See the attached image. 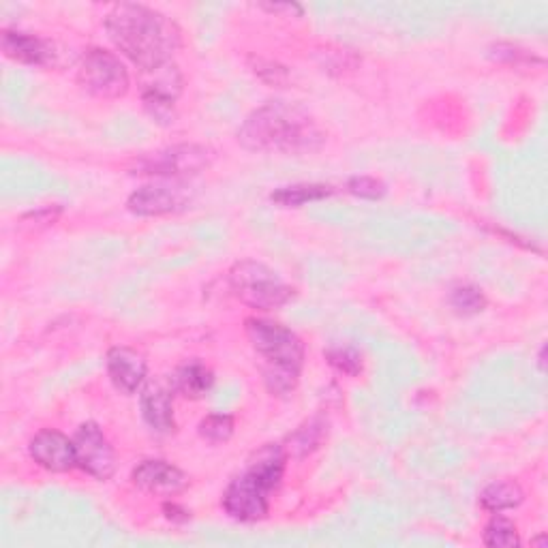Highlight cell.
I'll return each mask as SVG.
<instances>
[{
  "label": "cell",
  "mask_w": 548,
  "mask_h": 548,
  "mask_svg": "<svg viewBox=\"0 0 548 548\" xmlns=\"http://www.w3.org/2000/svg\"><path fill=\"white\" fill-rule=\"evenodd\" d=\"M326 439H328V418L313 416L287 437L285 452L296 456V459H304L307 454L322 448Z\"/></svg>",
  "instance_id": "16"
},
{
  "label": "cell",
  "mask_w": 548,
  "mask_h": 548,
  "mask_svg": "<svg viewBox=\"0 0 548 548\" xmlns=\"http://www.w3.org/2000/svg\"><path fill=\"white\" fill-rule=\"evenodd\" d=\"M253 349L264 360L262 375L272 397H289L298 384L304 367V345L294 330L272 319L249 317L245 322Z\"/></svg>",
  "instance_id": "3"
},
{
  "label": "cell",
  "mask_w": 548,
  "mask_h": 548,
  "mask_svg": "<svg viewBox=\"0 0 548 548\" xmlns=\"http://www.w3.org/2000/svg\"><path fill=\"white\" fill-rule=\"evenodd\" d=\"M486 304H489V300H486L484 292L476 285H459L454 287L450 294V307L454 309V313H459L463 317L482 313L486 309Z\"/></svg>",
  "instance_id": "20"
},
{
  "label": "cell",
  "mask_w": 548,
  "mask_h": 548,
  "mask_svg": "<svg viewBox=\"0 0 548 548\" xmlns=\"http://www.w3.org/2000/svg\"><path fill=\"white\" fill-rule=\"evenodd\" d=\"M230 289L242 304L257 311L281 309L296 294L294 287L279 277V272L255 260L238 262L230 270Z\"/></svg>",
  "instance_id": "5"
},
{
  "label": "cell",
  "mask_w": 548,
  "mask_h": 548,
  "mask_svg": "<svg viewBox=\"0 0 548 548\" xmlns=\"http://www.w3.org/2000/svg\"><path fill=\"white\" fill-rule=\"evenodd\" d=\"M189 204V191L180 182H152L133 191L127 200L135 217H163Z\"/></svg>",
  "instance_id": "9"
},
{
  "label": "cell",
  "mask_w": 548,
  "mask_h": 548,
  "mask_svg": "<svg viewBox=\"0 0 548 548\" xmlns=\"http://www.w3.org/2000/svg\"><path fill=\"white\" fill-rule=\"evenodd\" d=\"M212 163V150L202 144H176L157 152H150L140 159L135 174H146L155 178H187L204 172Z\"/></svg>",
  "instance_id": "7"
},
{
  "label": "cell",
  "mask_w": 548,
  "mask_h": 548,
  "mask_svg": "<svg viewBox=\"0 0 548 548\" xmlns=\"http://www.w3.org/2000/svg\"><path fill=\"white\" fill-rule=\"evenodd\" d=\"M287 452L268 444L253 454L247 469L236 476L223 493V508L240 523L264 521L270 512V493L279 489L285 474Z\"/></svg>",
  "instance_id": "4"
},
{
  "label": "cell",
  "mask_w": 548,
  "mask_h": 548,
  "mask_svg": "<svg viewBox=\"0 0 548 548\" xmlns=\"http://www.w3.org/2000/svg\"><path fill=\"white\" fill-rule=\"evenodd\" d=\"M234 418L227 416V414H210L206 416L200 426H197V433H200L202 439H206L208 444H227V441L232 439L234 435Z\"/></svg>",
  "instance_id": "21"
},
{
  "label": "cell",
  "mask_w": 548,
  "mask_h": 548,
  "mask_svg": "<svg viewBox=\"0 0 548 548\" xmlns=\"http://www.w3.org/2000/svg\"><path fill=\"white\" fill-rule=\"evenodd\" d=\"M110 41L144 73H152L172 63L180 50V28L167 15L146 5H116L105 20Z\"/></svg>",
  "instance_id": "1"
},
{
  "label": "cell",
  "mask_w": 548,
  "mask_h": 548,
  "mask_svg": "<svg viewBox=\"0 0 548 548\" xmlns=\"http://www.w3.org/2000/svg\"><path fill=\"white\" fill-rule=\"evenodd\" d=\"M215 386V373L200 360H191L174 373L172 390L182 394L185 399H202Z\"/></svg>",
  "instance_id": "15"
},
{
  "label": "cell",
  "mask_w": 548,
  "mask_h": 548,
  "mask_svg": "<svg viewBox=\"0 0 548 548\" xmlns=\"http://www.w3.org/2000/svg\"><path fill=\"white\" fill-rule=\"evenodd\" d=\"M163 512H165V519L172 521V523H187L191 519V512L185 510L182 506H178V504H174V501H165Z\"/></svg>",
  "instance_id": "27"
},
{
  "label": "cell",
  "mask_w": 548,
  "mask_h": 548,
  "mask_svg": "<svg viewBox=\"0 0 548 548\" xmlns=\"http://www.w3.org/2000/svg\"><path fill=\"white\" fill-rule=\"evenodd\" d=\"M525 493L521 489L519 482L514 480H497L486 484L482 493H480V506L486 512H506V510H514L523 504Z\"/></svg>",
  "instance_id": "17"
},
{
  "label": "cell",
  "mask_w": 548,
  "mask_h": 548,
  "mask_svg": "<svg viewBox=\"0 0 548 548\" xmlns=\"http://www.w3.org/2000/svg\"><path fill=\"white\" fill-rule=\"evenodd\" d=\"M255 73H257V78L264 80L270 86H281L287 82L285 67L272 63V60H257Z\"/></svg>",
  "instance_id": "26"
},
{
  "label": "cell",
  "mask_w": 548,
  "mask_h": 548,
  "mask_svg": "<svg viewBox=\"0 0 548 548\" xmlns=\"http://www.w3.org/2000/svg\"><path fill=\"white\" fill-rule=\"evenodd\" d=\"M0 45H3V54L7 58L22 65L45 67L54 60V50L48 41L37 35L20 33V30H5Z\"/></svg>",
  "instance_id": "14"
},
{
  "label": "cell",
  "mask_w": 548,
  "mask_h": 548,
  "mask_svg": "<svg viewBox=\"0 0 548 548\" xmlns=\"http://www.w3.org/2000/svg\"><path fill=\"white\" fill-rule=\"evenodd\" d=\"M238 142L251 152L313 155L326 144V133L302 105L268 101L245 118L238 129Z\"/></svg>",
  "instance_id": "2"
},
{
  "label": "cell",
  "mask_w": 548,
  "mask_h": 548,
  "mask_svg": "<svg viewBox=\"0 0 548 548\" xmlns=\"http://www.w3.org/2000/svg\"><path fill=\"white\" fill-rule=\"evenodd\" d=\"M326 360L332 369H337L339 373L343 375H349V377H356L362 373V354L358 352L356 347H349V345H337V347H330L326 349Z\"/></svg>",
  "instance_id": "22"
},
{
  "label": "cell",
  "mask_w": 548,
  "mask_h": 548,
  "mask_svg": "<svg viewBox=\"0 0 548 548\" xmlns=\"http://www.w3.org/2000/svg\"><path fill=\"white\" fill-rule=\"evenodd\" d=\"M482 542L491 548H514L521 546L519 531H516V525L508 521L506 516H493L489 525L484 527V536Z\"/></svg>",
  "instance_id": "19"
},
{
  "label": "cell",
  "mask_w": 548,
  "mask_h": 548,
  "mask_svg": "<svg viewBox=\"0 0 548 548\" xmlns=\"http://www.w3.org/2000/svg\"><path fill=\"white\" fill-rule=\"evenodd\" d=\"M142 416L152 431L172 433L174 420V390L163 386L161 382H148L140 390Z\"/></svg>",
  "instance_id": "13"
},
{
  "label": "cell",
  "mask_w": 548,
  "mask_h": 548,
  "mask_svg": "<svg viewBox=\"0 0 548 548\" xmlns=\"http://www.w3.org/2000/svg\"><path fill=\"white\" fill-rule=\"evenodd\" d=\"M142 101H144V110L148 112V116L152 120H155V123H159L163 127L174 125V120H176V99L155 95V93H142Z\"/></svg>",
  "instance_id": "23"
},
{
  "label": "cell",
  "mask_w": 548,
  "mask_h": 548,
  "mask_svg": "<svg viewBox=\"0 0 548 548\" xmlns=\"http://www.w3.org/2000/svg\"><path fill=\"white\" fill-rule=\"evenodd\" d=\"M133 484L144 493L157 497H174L189 486V476L163 459H146L133 469Z\"/></svg>",
  "instance_id": "11"
},
{
  "label": "cell",
  "mask_w": 548,
  "mask_h": 548,
  "mask_svg": "<svg viewBox=\"0 0 548 548\" xmlns=\"http://www.w3.org/2000/svg\"><path fill=\"white\" fill-rule=\"evenodd\" d=\"M332 195V187L326 185H292L281 187L270 195V200L281 208H300L309 202L326 200Z\"/></svg>",
  "instance_id": "18"
},
{
  "label": "cell",
  "mask_w": 548,
  "mask_h": 548,
  "mask_svg": "<svg viewBox=\"0 0 548 548\" xmlns=\"http://www.w3.org/2000/svg\"><path fill=\"white\" fill-rule=\"evenodd\" d=\"M78 467L101 482L110 480L116 471V454L97 422H84L73 435Z\"/></svg>",
  "instance_id": "8"
},
{
  "label": "cell",
  "mask_w": 548,
  "mask_h": 548,
  "mask_svg": "<svg viewBox=\"0 0 548 548\" xmlns=\"http://www.w3.org/2000/svg\"><path fill=\"white\" fill-rule=\"evenodd\" d=\"M108 375L112 386L123 392V394H135L137 390H142L146 384V360L142 354H137L135 349L125 347V345H116L108 352Z\"/></svg>",
  "instance_id": "12"
},
{
  "label": "cell",
  "mask_w": 548,
  "mask_h": 548,
  "mask_svg": "<svg viewBox=\"0 0 548 548\" xmlns=\"http://www.w3.org/2000/svg\"><path fill=\"white\" fill-rule=\"evenodd\" d=\"M264 9H268V11H289V13H302V9L298 7V5H294V3H285V5H262Z\"/></svg>",
  "instance_id": "28"
},
{
  "label": "cell",
  "mask_w": 548,
  "mask_h": 548,
  "mask_svg": "<svg viewBox=\"0 0 548 548\" xmlns=\"http://www.w3.org/2000/svg\"><path fill=\"white\" fill-rule=\"evenodd\" d=\"M78 82L97 99H120L129 93L131 78L120 56L103 48H90L82 56Z\"/></svg>",
  "instance_id": "6"
},
{
  "label": "cell",
  "mask_w": 548,
  "mask_h": 548,
  "mask_svg": "<svg viewBox=\"0 0 548 548\" xmlns=\"http://www.w3.org/2000/svg\"><path fill=\"white\" fill-rule=\"evenodd\" d=\"M544 352H546V347L542 345V349H540V358H538V362H540V369L544 371Z\"/></svg>",
  "instance_id": "29"
},
{
  "label": "cell",
  "mask_w": 548,
  "mask_h": 548,
  "mask_svg": "<svg viewBox=\"0 0 548 548\" xmlns=\"http://www.w3.org/2000/svg\"><path fill=\"white\" fill-rule=\"evenodd\" d=\"M489 56L493 60H497V63H506V65H529V63H538L542 65V60L536 58L534 54H529L527 50H521L519 45H512V43H497L491 48Z\"/></svg>",
  "instance_id": "25"
},
{
  "label": "cell",
  "mask_w": 548,
  "mask_h": 548,
  "mask_svg": "<svg viewBox=\"0 0 548 548\" xmlns=\"http://www.w3.org/2000/svg\"><path fill=\"white\" fill-rule=\"evenodd\" d=\"M347 191L360 197V200L377 202V200H382L388 189L382 180H377L373 176H354L347 180Z\"/></svg>",
  "instance_id": "24"
},
{
  "label": "cell",
  "mask_w": 548,
  "mask_h": 548,
  "mask_svg": "<svg viewBox=\"0 0 548 548\" xmlns=\"http://www.w3.org/2000/svg\"><path fill=\"white\" fill-rule=\"evenodd\" d=\"M28 454L39 467L54 471V474H65L78 467L73 439L56 429H43L30 439Z\"/></svg>",
  "instance_id": "10"
}]
</instances>
